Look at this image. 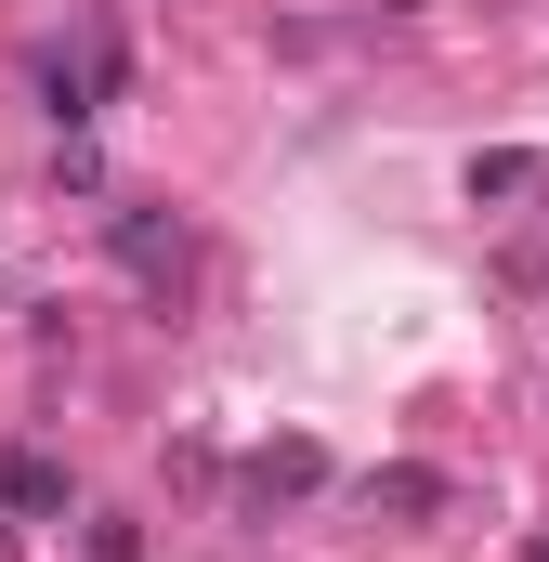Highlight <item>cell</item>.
I'll return each mask as SVG.
<instances>
[{
    "instance_id": "cell-1",
    "label": "cell",
    "mask_w": 549,
    "mask_h": 562,
    "mask_svg": "<svg viewBox=\"0 0 549 562\" xmlns=\"http://www.w3.org/2000/svg\"><path fill=\"white\" fill-rule=\"evenodd\" d=\"M105 249H119V276H144V288H183V262H197V236L170 223V210H105Z\"/></svg>"
},
{
    "instance_id": "cell-2",
    "label": "cell",
    "mask_w": 549,
    "mask_h": 562,
    "mask_svg": "<svg viewBox=\"0 0 549 562\" xmlns=\"http://www.w3.org/2000/svg\"><path fill=\"white\" fill-rule=\"evenodd\" d=\"M0 510H13V524H66V458L0 445Z\"/></svg>"
},
{
    "instance_id": "cell-3",
    "label": "cell",
    "mask_w": 549,
    "mask_h": 562,
    "mask_svg": "<svg viewBox=\"0 0 549 562\" xmlns=\"http://www.w3.org/2000/svg\"><path fill=\"white\" fill-rule=\"evenodd\" d=\"M549 157H524V144H497V157H471V210H511V196H537Z\"/></svg>"
},
{
    "instance_id": "cell-4",
    "label": "cell",
    "mask_w": 549,
    "mask_h": 562,
    "mask_svg": "<svg viewBox=\"0 0 549 562\" xmlns=\"http://www.w3.org/2000/svg\"><path fill=\"white\" fill-rule=\"evenodd\" d=\"M367 497H380V510H406V524L458 510V484H445V471H367Z\"/></svg>"
},
{
    "instance_id": "cell-5",
    "label": "cell",
    "mask_w": 549,
    "mask_h": 562,
    "mask_svg": "<svg viewBox=\"0 0 549 562\" xmlns=\"http://www.w3.org/2000/svg\"><path fill=\"white\" fill-rule=\"evenodd\" d=\"M301 484H327V458H314V445H274L262 471H249V497H301Z\"/></svg>"
},
{
    "instance_id": "cell-6",
    "label": "cell",
    "mask_w": 549,
    "mask_h": 562,
    "mask_svg": "<svg viewBox=\"0 0 549 562\" xmlns=\"http://www.w3.org/2000/svg\"><path fill=\"white\" fill-rule=\"evenodd\" d=\"M92 562H144V524H132V510H92Z\"/></svg>"
},
{
    "instance_id": "cell-7",
    "label": "cell",
    "mask_w": 549,
    "mask_h": 562,
    "mask_svg": "<svg viewBox=\"0 0 549 562\" xmlns=\"http://www.w3.org/2000/svg\"><path fill=\"white\" fill-rule=\"evenodd\" d=\"M524 562H549V537H524Z\"/></svg>"
}]
</instances>
